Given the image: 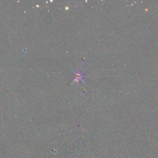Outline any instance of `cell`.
Returning <instances> with one entry per match:
<instances>
[{"instance_id": "1", "label": "cell", "mask_w": 158, "mask_h": 158, "mask_svg": "<svg viewBox=\"0 0 158 158\" xmlns=\"http://www.w3.org/2000/svg\"><path fill=\"white\" fill-rule=\"evenodd\" d=\"M75 76H76V80H82V78L85 77V75H82L80 73V71H79V73H77V72L75 73Z\"/></svg>"}]
</instances>
